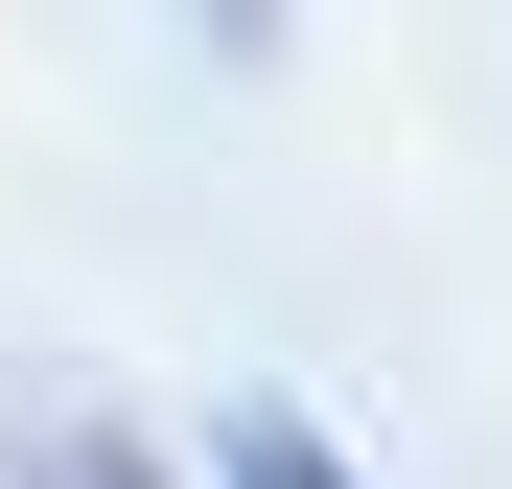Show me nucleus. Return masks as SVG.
I'll return each mask as SVG.
<instances>
[{
  "label": "nucleus",
  "mask_w": 512,
  "mask_h": 489,
  "mask_svg": "<svg viewBox=\"0 0 512 489\" xmlns=\"http://www.w3.org/2000/svg\"><path fill=\"white\" fill-rule=\"evenodd\" d=\"M0 489H210V466H187V420H140V396L47 373V396H0Z\"/></svg>",
  "instance_id": "nucleus-1"
},
{
  "label": "nucleus",
  "mask_w": 512,
  "mask_h": 489,
  "mask_svg": "<svg viewBox=\"0 0 512 489\" xmlns=\"http://www.w3.org/2000/svg\"><path fill=\"white\" fill-rule=\"evenodd\" d=\"M187 466H210V489H373V466L326 443V420H303L280 373H256V396H210V443H187Z\"/></svg>",
  "instance_id": "nucleus-2"
},
{
  "label": "nucleus",
  "mask_w": 512,
  "mask_h": 489,
  "mask_svg": "<svg viewBox=\"0 0 512 489\" xmlns=\"http://www.w3.org/2000/svg\"><path fill=\"white\" fill-rule=\"evenodd\" d=\"M187 47L210 70H280V0H187Z\"/></svg>",
  "instance_id": "nucleus-3"
}]
</instances>
